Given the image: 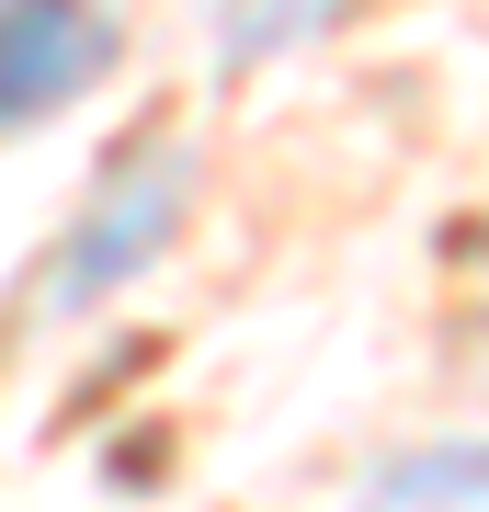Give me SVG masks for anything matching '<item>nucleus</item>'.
Returning a JSON list of instances; mask_svg holds the SVG:
<instances>
[{
	"label": "nucleus",
	"mask_w": 489,
	"mask_h": 512,
	"mask_svg": "<svg viewBox=\"0 0 489 512\" xmlns=\"http://www.w3.org/2000/svg\"><path fill=\"white\" fill-rule=\"evenodd\" d=\"M182 205H194V160L182 148H148L137 171H114L103 205L69 228V251H57V274H46V308L57 319H80V308H103L126 274H148V251L182 228Z\"/></svg>",
	"instance_id": "f257e3e1"
},
{
	"label": "nucleus",
	"mask_w": 489,
	"mask_h": 512,
	"mask_svg": "<svg viewBox=\"0 0 489 512\" xmlns=\"http://www.w3.org/2000/svg\"><path fill=\"white\" fill-rule=\"evenodd\" d=\"M114 57H126L114 0H0V137L69 114Z\"/></svg>",
	"instance_id": "f03ea898"
},
{
	"label": "nucleus",
	"mask_w": 489,
	"mask_h": 512,
	"mask_svg": "<svg viewBox=\"0 0 489 512\" xmlns=\"http://www.w3.org/2000/svg\"><path fill=\"white\" fill-rule=\"evenodd\" d=\"M353 512H489V444H444V456H399Z\"/></svg>",
	"instance_id": "7ed1b4c3"
},
{
	"label": "nucleus",
	"mask_w": 489,
	"mask_h": 512,
	"mask_svg": "<svg viewBox=\"0 0 489 512\" xmlns=\"http://www.w3.org/2000/svg\"><path fill=\"white\" fill-rule=\"evenodd\" d=\"M342 0H228V57H262L285 35H308V23H330Z\"/></svg>",
	"instance_id": "20e7f679"
}]
</instances>
